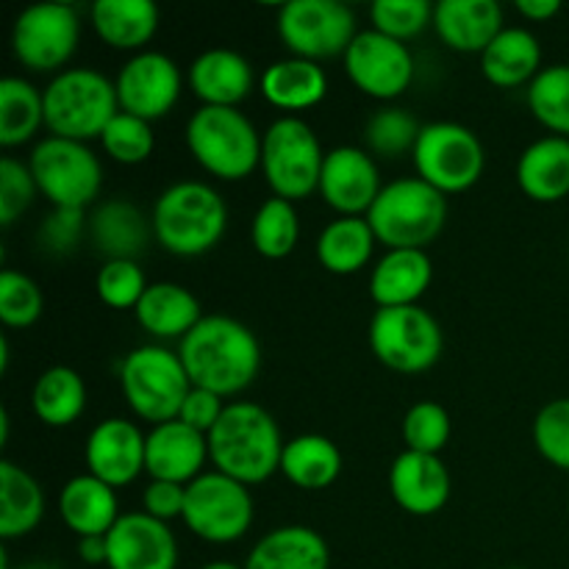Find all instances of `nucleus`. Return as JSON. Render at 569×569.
I'll return each instance as SVG.
<instances>
[{
	"mask_svg": "<svg viewBox=\"0 0 569 569\" xmlns=\"http://www.w3.org/2000/svg\"><path fill=\"white\" fill-rule=\"evenodd\" d=\"M178 356L189 381L198 389L231 398L259 376L261 348L244 322L226 315H209L181 339Z\"/></svg>",
	"mask_w": 569,
	"mask_h": 569,
	"instance_id": "f257e3e1",
	"label": "nucleus"
},
{
	"mask_svg": "<svg viewBox=\"0 0 569 569\" xmlns=\"http://www.w3.org/2000/svg\"><path fill=\"white\" fill-rule=\"evenodd\" d=\"M209 459L217 472L244 483H261L281 470L283 448L281 428L267 409L259 403H228L220 422L211 428Z\"/></svg>",
	"mask_w": 569,
	"mask_h": 569,
	"instance_id": "f03ea898",
	"label": "nucleus"
},
{
	"mask_svg": "<svg viewBox=\"0 0 569 569\" xmlns=\"http://www.w3.org/2000/svg\"><path fill=\"white\" fill-rule=\"evenodd\" d=\"M150 226L167 253L200 256L226 233V200L209 183L178 181L159 194Z\"/></svg>",
	"mask_w": 569,
	"mask_h": 569,
	"instance_id": "7ed1b4c3",
	"label": "nucleus"
},
{
	"mask_svg": "<svg viewBox=\"0 0 569 569\" xmlns=\"http://www.w3.org/2000/svg\"><path fill=\"white\" fill-rule=\"evenodd\" d=\"M367 222L389 250H422L442 233L448 200L422 178H400L381 189Z\"/></svg>",
	"mask_w": 569,
	"mask_h": 569,
	"instance_id": "20e7f679",
	"label": "nucleus"
},
{
	"mask_svg": "<svg viewBox=\"0 0 569 569\" xmlns=\"http://www.w3.org/2000/svg\"><path fill=\"white\" fill-rule=\"evenodd\" d=\"M120 114L117 87L98 70L72 67L59 72L44 89V126L50 137L87 142L100 139L114 117Z\"/></svg>",
	"mask_w": 569,
	"mask_h": 569,
	"instance_id": "39448f33",
	"label": "nucleus"
},
{
	"mask_svg": "<svg viewBox=\"0 0 569 569\" xmlns=\"http://www.w3.org/2000/svg\"><path fill=\"white\" fill-rule=\"evenodd\" d=\"M261 142L253 122L239 109L200 106L187 122V148L200 167L222 181H239L261 164Z\"/></svg>",
	"mask_w": 569,
	"mask_h": 569,
	"instance_id": "423d86ee",
	"label": "nucleus"
},
{
	"mask_svg": "<svg viewBox=\"0 0 569 569\" xmlns=\"http://www.w3.org/2000/svg\"><path fill=\"white\" fill-rule=\"evenodd\" d=\"M120 387L133 415L156 426L178 420L183 400L192 392L181 356L161 345H142L126 356L120 367Z\"/></svg>",
	"mask_w": 569,
	"mask_h": 569,
	"instance_id": "0eeeda50",
	"label": "nucleus"
},
{
	"mask_svg": "<svg viewBox=\"0 0 569 569\" xmlns=\"http://www.w3.org/2000/svg\"><path fill=\"white\" fill-rule=\"evenodd\" d=\"M326 153L309 122L281 117L272 122L261 142V170L276 198L303 200L320 189Z\"/></svg>",
	"mask_w": 569,
	"mask_h": 569,
	"instance_id": "6e6552de",
	"label": "nucleus"
},
{
	"mask_svg": "<svg viewBox=\"0 0 569 569\" xmlns=\"http://www.w3.org/2000/svg\"><path fill=\"white\" fill-rule=\"evenodd\" d=\"M370 348L389 370L415 376L437 365L445 337L431 311L422 306H398L376 311L370 322Z\"/></svg>",
	"mask_w": 569,
	"mask_h": 569,
	"instance_id": "1a4fd4ad",
	"label": "nucleus"
},
{
	"mask_svg": "<svg viewBox=\"0 0 569 569\" xmlns=\"http://www.w3.org/2000/svg\"><path fill=\"white\" fill-rule=\"evenodd\" d=\"M31 176L56 209H87L100 192L103 167L87 142L48 137L33 148Z\"/></svg>",
	"mask_w": 569,
	"mask_h": 569,
	"instance_id": "9d476101",
	"label": "nucleus"
},
{
	"mask_svg": "<svg viewBox=\"0 0 569 569\" xmlns=\"http://www.w3.org/2000/svg\"><path fill=\"white\" fill-rule=\"evenodd\" d=\"M417 178L431 183L442 194L465 192L483 172V144L476 133L459 122H428L422 126L415 150Z\"/></svg>",
	"mask_w": 569,
	"mask_h": 569,
	"instance_id": "9b49d317",
	"label": "nucleus"
},
{
	"mask_svg": "<svg viewBox=\"0 0 569 569\" xmlns=\"http://www.w3.org/2000/svg\"><path fill=\"white\" fill-rule=\"evenodd\" d=\"M278 37L298 59L345 56L356 31V14L342 0H289L278 9Z\"/></svg>",
	"mask_w": 569,
	"mask_h": 569,
	"instance_id": "f8f14e48",
	"label": "nucleus"
},
{
	"mask_svg": "<svg viewBox=\"0 0 569 569\" xmlns=\"http://www.w3.org/2000/svg\"><path fill=\"white\" fill-rule=\"evenodd\" d=\"M183 522L194 537L214 545L237 542L253 522V498L248 487L222 472H203L187 487Z\"/></svg>",
	"mask_w": 569,
	"mask_h": 569,
	"instance_id": "ddd939ff",
	"label": "nucleus"
},
{
	"mask_svg": "<svg viewBox=\"0 0 569 569\" xmlns=\"http://www.w3.org/2000/svg\"><path fill=\"white\" fill-rule=\"evenodd\" d=\"M81 39V22L67 3H33L11 28V50L33 72H53L70 61Z\"/></svg>",
	"mask_w": 569,
	"mask_h": 569,
	"instance_id": "4468645a",
	"label": "nucleus"
},
{
	"mask_svg": "<svg viewBox=\"0 0 569 569\" xmlns=\"http://www.w3.org/2000/svg\"><path fill=\"white\" fill-rule=\"evenodd\" d=\"M345 72L356 89L378 100H392L409 89L415 78V59L409 48L387 33L359 31L345 53Z\"/></svg>",
	"mask_w": 569,
	"mask_h": 569,
	"instance_id": "2eb2a0df",
	"label": "nucleus"
},
{
	"mask_svg": "<svg viewBox=\"0 0 569 569\" xmlns=\"http://www.w3.org/2000/svg\"><path fill=\"white\" fill-rule=\"evenodd\" d=\"M120 111L139 120H159L181 98V70L170 56L159 50H142L126 61L114 81Z\"/></svg>",
	"mask_w": 569,
	"mask_h": 569,
	"instance_id": "dca6fc26",
	"label": "nucleus"
},
{
	"mask_svg": "<svg viewBox=\"0 0 569 569\" xmlns=\"http://www.w3.org/2000/svg\"><path fill=\"white\" fill-rule=\"evenodd\" d=\"M381 172L367 150L342 144L326 153L320 178V194L342 217H367L381 194Z\"/></svg>",
	"mask_w": 569,
	"mask_h": 569,
	"instance_id": "f3484780",
	"label": "nucleus"
},
{
	"mask_svg": "<svg viewBox=\"0 0 569 569\" xmlns=\"http://www.w3.org/2000/svg\"><path fill=\"white\" fill-rule=\"evenodd\" d=\"M106 567L109 569H176L178 542L167 522L133 511L122 515L106 533Z\"/></svg>",
	"mask_w": 569,
	"mask_h": 569,
	"instance_id": "a211bd4d",
	"label": "nucleus"
},
{
	"mask_svg": "<svg viewBox=\"0 0 569 569\" xmlns=\"http://www.w3.org/2000/svg\"><path fill=\"white\" fill-rule=\"evenodd\" d=\"M144 445L148 437L122 417L98 422L87 439L89 476L100 478L111 489L126 487L144 470Z\"/></svg>",
	"mask_w": 569,
	"mask_h": 569,
	"instance_id": "6ab92c4d",
	"label": "nucleus"
},
{
	"mask_svg": "<svg viewBox=\"0 0 569 569\" xmlns=\"http://www.w3.org/2000/svg\"><path fill=\"white\" fill-rule=\"evenodd\" d=\"M209 459V439L187 422H161L148 433L144 445V472L153 481H170L189 487L194 478L203 476V465Z\"/></svg>",
	"mask_w": 569,
	"mask_h": 569,
	"instance_id": "aec40b11",
	"label": "nucleus"
},
{
	"mask_svg": "<svg viewBox=\"0 0 569 569\" xmlns=\"http://www.w3.org/2000/svg\"><path fill=\"white\" fill-rule=\"evenodd\" d=\"M389 492L409 515L431 517L450 500V472L439 456L406 450L392 461Z\"/></svg>",
	"mask_w": 569,
	"mask_h": 569,
	"instance_id": "412c9836",
	"label": "nucleus"
},
{
	"mask_svg": "<svg viewBox=\"0 0 569 569\" xmlns=\"http://www.w3.org/2000/svg\"><path fill=\"white\" fill-rule=\"evenodd\" d=\"M433 28L448 48L483 53L503 31V9L498 0H439L433 6Z\"/></svg>",
	"mask_w": 569,
	"mask_h": 569,
	"instance_id": "4be33fe9",
	"label": "nucleus"
},
{
	"mask_svg": "<svg viewBox=\"0 0 569 569\" xmlns=\"http://www.w3.org/2000/svg\"><path fill=\"white\" fill-rule=\"evenodd\" d=\"M189 87L203 106L237 109L253 89V67L231 48H211L189 67Z\"/></svg>",
	"mask_w": 569,
	"mask_h": 569,
	"instance_id": "5701e85b",
	"label": "nucleus"
},
{
	"mask_svg": "<svg viewBox=\"0 0 569 569\" xmlns=\"http://www.w3.org/2000/svg\"><path fill=\"white\" fill-rule=\"evenodd\" d=\"M433 267L426 250H387L370 278V295L378 309L417 306L431 287Z\"/></svg>",
	"mask_w": 569,
	"mask_h": 569,
	"instance_id": "b1692460",
	"label": "nucleus"
},
{
	"mask_svg": "<svg viewBox=\"0 0 569 569\" xmlns=\"http://www.w3.org/2000/svg\"><path fill=\"white\" fill-rule=\"evenodd\" d=\"M59 515L78 537H106L120 520L117 495L94 476H78L59 495Z\"/></svg>",
	"mask_w": 569,
	"mask_h": 569,
	"instance_id": "393cba45",
	"label": "nucleus"
},
{
	"mask_svg": "<svg viewBox=\"0 0 569 569\" xmlns=\"http://www.w3.org/2000/svg\"><path fill=\"white\" fill-rule=\"evenodd\" d=\"M331 553L315 528L283 526L270 531L250 550L244 569H328Z\"/></svg>",
	"mask_w": 569,
	"mask_h": 569,
	"instance_id": "a878e982",
	"label": "nucleus"
},
{
	"mask_svg": "<svg viewBox=\"0 0 569 569\" xmlns=\"http://www.w3.org/2000/svg\"><path fill=\"white\" fill-rule=\"evenodd\" d=\"M139 326L159 339H183L200 320V300L187 287L172 281L150 283L137 309Z\"/></svg>",
	"mask_w": 569,
	"mask_h": 569,
	"instance_id": "bb28decb",
	"label": "nucleus"
},
{
	"mask_svg": "<svg viewBox=\"0 0 569 569\" xmlns=\"http://www.w3.org/2000/svg\"><path fill=\"white\" fill-rule=\"evenodd\" d=\"M517 181L528 198L556 203L569 194V139L545 137L522 150L517 161Z\"/></svg>",
	"mask_w": 569,
	"mask_h": 569,
	"instance_id": "cd10ccee",
	"label": "nucleus"
},
{
	"mask_svg": "<svg viewBox=\"0 0 569 569\" xmlns=\"http://www.w3.org/2000/svg\"><path fill=\"white\" fill-rule=\"evenodd\" d=\"M150 228L153 226H148L142 211L120 198L106 200L103 206L94 209L92 220H89L94 248L106 256V261H137V256L148 248Z\"/></svg>",
	"mask_w": 569,
	"mask_h": 569,
	"instance_id": "c85d7f7f",
	"label": "nucleus"
},
{
	"mask_svg": "<svg viewBox=\"0 0 569 569\" xmlns=\"http://www.w3.org/2000/svg\"><path fill=\"white\" fill-rule=\"evenodd\" d=\"M92 26L111 48L139 50L159 31V9L153 0H98Z\"/></svg>",
	"mask_w": 569,
	"mask_h": 569,
	"instance_id": "c756f323",
	"label": "nucleus"
},
{
	"mask_svg": "<svg viewBox=\"0 0 569 569\" xmlns=\"http://www.w3.org/2000/svg\"><path fill=\"white\" fill-rule=\"evenodd\" d=\"M261 92L272 106L287 111H303L320 103L328 92V78L317 61L281 59L261 76Z\"/></svg>",
	"mask_w": 569,
	"mask_h": 569,
	"instance_id": "7c9ffc66",
	"label": "nucleus"
},
{
	"mask_svg": "<svg viewBox=\"0 0 569 569\" xmlns=\"http://www.w3.org/2000/svg\"><path fill=\"white\" fill-rule=\"evenodd\" d=\"M542 48L526 28H503L481 53V70L495 87H520L539 76Z\"/></svg>",
	"mask_w": 569,
	"mask_h": 569,
	"instance_id": "2f4dec72",
	"label": "nucleus"
},
{
	"mask_svg": "<svg viewBox=\"0 0 569 569\" xmlns=\"http://www.w3.org/2000/svg\"><path fill=\"white\" fill-rule=\"evenodd\" d=\"M44 517L42 487L14 461H0V537H28Z\"/></svg>",
	"mask_w": 569,
	"mask_h": 569,
	"instance_id": "473e14b6",
	"label": "nucleus"
},
{
	"mask_svg": "<svg viewBox=\"0 0 569 569\" xmlns=\"http://www.w3.org/2000/svg\"><path fill=\"white\" fill-rule=\"evenodd\" d=\"M376 242L367 217H339L322 228L317 239V259L333 276H350L372 259Z\"/></svg>",
	"mask_w": 569,
	"mask_h": 569,
	"instance_id": "72a5a7b5",
	"label": "nucleus"
},
{
	"mask_svg": "<svg viewBox=\"0 0 569 569\" xmlns=\"http://www.w3.org/2000/svg\"><path fill=\"white\" fill-rule=\"evenodd\" d=\"M281 472L300 489H326L342 472V453L328 437L303 433L283 448Z\"/></svg>",
	"mask_w": 569,
	"mask_h": 569,
	"instance_id": "f704fd0d",
	"label": "nucleus"
},
{
	"mask_svg": "<svg viewBox=\"0 0 569 569\" xmlns=\"http://www.w3.org/2000/svg\"><path fill=\"white\" fill-rule=\"evenodd\" d=\"M31 406L44 426H72L87 406V383L70 367H50L33 383Z\"/></svg>",
	"mask_w": 569,
	"mask_h": 569,
	"instance_id": "c9c22d12",
	"label": "nucleus"
},
{
	"mask_svg": "<svg viewBox=\"0 0 569 569\" xmlns=\"http://www.w3.org/2000/svg\"><path fill=\"white\" fill-rule=\"evenodd\" d=\"M44 122V94L26 78L0 81V144L17 148L28 142Z\"/></svg>",
	"mask_w": 569,
	"mask_h": 569,
	"instance_id": "e433bc0d",
	"label": "nucleus"
},
{
	"mask_svg": "<svg viewBox=\"0 0 569 569\" xmlns=\"http://www.w3.org/2000/svg\"><path fill=\"white\" fill-rule=\"evenodd\" d=\"M300 237L298 211L289 200L270 198L259 206L253 217V228H250V239L253 248L259 250L264 259H283L295 250Z\"/></svg>",
	"mask_w": 569,
	"mask_h": 569,
	"instance_id": "4c0bfd02",
	"label": "nucleus"
},
{
	"mask_svg": "<svg viewBox=\"0 0 569 569\" xmlns=\"http://www.w3.org/2000/svg\"><path fill=\"white\" fill-rule=\"evenodd\" d=\"M528 106L545 128L567 133L569 139V64L539 70L528 87Z\"/></svg>",
	"mask_w": 569,
	"mask_h": 569,
	"instance_id": "58836bf2",
	"label": "nucleus"
},
{
	"mask_svg": "<svg viewBox=\"0 0 569 569\" xmlns=\"http://www.w3.org/2000/svg\"><path fill=\"white\" fill-rule=\"evenodd\" d=\"M422 126L417 122V117L406 109H389L376 111L367 122V144L376 156H387V159H395V156L406 153V150H415L417 139H420Z\"/></svg>",
	"mask_w": 569,
	"mask_h": 569,
	"instance_id": "ea45409f",
	"label": "nucleus"
},
{
	"mask_svg": "<svg viewBox=\"0 0 569 569\" xmlns=\"http://www.w3.org/2000/svg\"><path fill=\"white\" fill-rule=\"evenodd\" d=\"M100 142H103V150L120 164H142L144 159H150L156 148L153 128H150L148 120H139V117L120 114L106 126V131L100 133Z\"/></svg>",
	"mask_w": 569,
	"mask_h": 569,
	"instance_id": "a19ab883",
	"label": "nucleus"
},
{
	"mask_svg": "<svg viewBox=\"0 0 569 569\" xmlns=\"http://www.w3.org/2000/svg\"><path fill=\"white\" fill-rule=\"evenodd\" d=\"M370 20L378 33L406 42L433 26V6L428 0H376L370 6Z\"/></svg>",
	"mask_w": 569,
	"mask_h": 569,
	"instance_id": "79ce46f5",
	"label": "nucleus"
},
{
	"mask_svg": "<svg viewBox=\"0 0 569 569\" xmlns=\"http://www.w3.org/2000/svg\"><path fill=\"white\" fill-rule=\"evenodd\" d=\"M44 298L37 281L17 270L0 272V320L9 328H28L42 317Z\"/></svg>",
	"mask_w": 569,
	"mask_h": 569,
	"instance_id": "37998d69",
	"label": "nucleus"
},
{
	"mask_svg": "<svg viewBox=\"0 0 569 569\" xmlns=\"http://www.w3.org/2000/svg\"><path fill=\"white\" fill-rule=\"evenodd\" d=\"M403 439L415 453L439 456L450 439V415L433 400H420L403 420Z\"/></svg>",
	"mask_w": 569,
	"mask_h": 569,
	"instance_id": "c03bdc74",
	"label": "nucleus"
},
{
	"mask_svg": "<svg viewBox=\"0 0 569 569\" xmlns=\"http://www.w3.org/2000/svg\"><path fill=\"white\" fill-rule=\"evenodd\" d=\"M533 445L550 465L569 472V398L550 400L533 420Z\"/></svg>",
	"mask_w": 569,
	"mask_h": 569,
	"instance_id": "a18cd8bd",
	"label": "nucleus"
},
{
	"mask_svg": "<svg viewBox=\"0 0 569 569\" xmlns=\"http://www.w3.org/2000/svg\"><path fill=\"white\" fill-rule=\"evenodd\" d=\"M148 287L137 261L111 259L98 272V295L111 309H137Z\"/></svg>",
	"mask_w": 569,
	"mask_h": 569,
	"instance_id": "49530a36",
	"label": "nucleus"
},
{
	"mask_svg": "<svg viewBox=\"0 0 569 569\" xmlns=\"http://www.w3.org/2000/svg\"><path fill=\"white\" fill-rule=\"evenodd\" d=\"M37 192L39 189L31 176V167L11 159V156L0 159V226H11V222H17V217L26 214Z\"/></svg>",
	"mask_w": 569,
	"mask_h": 569,
	"instance_id": "de8ad7c7",
	"label": "nucleus"
},
{
	"mask_svg": "<svg viewBox=\"0 0 569 569\" xmlns=\"http://www.w3.org/2000/svg\"><path fill=\"white\" fill-rule=\"evenodd\" d=\"M83 233V211L81 209H53V214L39 228V244L48 253H70Z\"/></svg>",
	"mask_w": 569,
	"mask_h": 569,
	"instance_id": "09e8293b",
	"label": "nucleus"
},
{
	"mask_svg": "<svg viewBox=\"0 0 569 569\" xmlns=\"http://www.w3.org/2000/svg\"><path fill=\"white\" fill-rule=\"evenodd\" d=\"M222 411H226V406H222L220 395L209 392V389L192 387V392H189L187 400H183V409L181 415H178V420L187 422L189 428L200 431L203 437H209L211 428L220 422Z\"/></svg>",
	"mask_w": 569,
	"mask_h": 569,
	"instance_id": "8fccbe9b",
	"label": "nucleus"
},
{
	"mask_svg": "<svg viewBox=\"0 0 569 569\" xmlns=\"http://www.w3.org/2000/svg\"><path fill=\"white\" fill-rule=\"evenodd\" d=\"M144 515L156 517L161 522H170L176 517H183L187 506V487L170 481H150V487L142 495Z\"/></svg>",
	"mask_w": 569,
	"mask_h": 569,
	"instance_id": "3c124183",
	"label": "nucleus"
},
{
	"mask_svg": "<svg viewBox=\"0 0 569 569\" xmlns=\"http://www.w3.org/2000/svg\"><path fill=\"white\" fill-rule=\"evenodd\" d=\"M517 11L528 20H550L561 11L559 0H517Z\"/></svg>",
	"mask_w": 569,
	"mask_h": 569,
	"instance_id": "603ef678",
	"label": "nucleus"
},
{
	"mask_svg": "<svg viewBox=\"0 0 569 569\" xmlns=\"http://www.w3.org/2000/svg\"><path fill=\"white\" fill-rule=\"evenodd\" d=\"M78 553L87 565H106V556H109V548H106V537H83L78 542Z\"/></svg>",
	"mask_w": 569,
	"mask_h": 569,
	"instance_id": "864d4df0",
	"label": "nucleus"
},
{
	"mask_svg": "<svg viewBox=\"0 0 569 569\" xmlns=\"http://www.w3.org/2000/svg\"><path fill=\"white\" fill-rule=\"evenodd\" d=\"M9 370V339L0 337V372Z\"/></svg>",
	"mask_w": 569,
	"mask_h": 569,
	"instance_id": "5fc2aeb1",
	"label": "nucleus"
},
{
	"mask_svg": "<svg viewBox=\"0 0 569 569\" xmlns=\"http://www.w3.org/2000/svg\"><path fill=\"white\" fill-rule=\"evenodd\" d=\"M9 442V411H0V445Z\"/></svg>",
	"mask_w": 569,
	"mask_h": 569,
	"instance_id": "6e6d98bb",
	"label": "nucleus"
},
{
	"mask_svg": "<svg viewBox=\"0 0 569 569\" xmlns=\"http://www.w3.org/2000/svg\"><path fill=\"white\" fill-rule=\"evenodd\" d=\"M203 569H244V567L231 565V561H211V565H206Z\"/></svg>",
	"mask_w": 569,
	"mask_h": 569,
	"instance_id": "4d7b16f0",
	"label": "nucleus"
},
{
	"mask_svg": "<svg viewBox=\"0 0 569 569\" xmlns=\"http://www.w3.org/2000/svg\"><path fill=\"white\" fill-rule=\"evenodd\" d=\"M20 569H61V567L50 565V561H31V565H26V567H20Z\"/></svg>",
	"mask_w": 569,
	"mask_h": 569,
	"instance_id": "13d9d810",
	"label": "nucleus"
},
{
	"mask_svg": "<svg viewBox=\"0 0 569 569\" xmlns=\"http://www.w3.org/2000/svg\"><path fill=\"white\" fill-rule=\"evenodd\" d=\"M503 569H526V567H503Z\"/></svg>",
	"mask_w": 569,
	"mask_h": 569,
	"instance_id": "bf43d9fd",
	"label": "nucleus"
},
{
	"mask_svg": "<svg viewBox=\"0 0 569 569\" xmlns=\"http://www.w3.org/2000/svg\"><path fill=\"white\" fill-rule=\"evenodd\" d=\"M567 509H569V500H567Z\"/></svg>",
	"mask_w": 569,
	"mask_h": 569,
	"instance_id": "052dcab7",
	"label": "nucleus"
}]
</instances>
